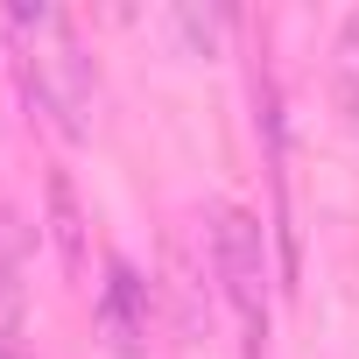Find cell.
Wrapping results in <instances>:
<instances>
[{
	"mask_svg": "<svg viewBox=\"0 0 359 359\" xmlns=\"http://www.w3.org/2000/svg\"><path fill=\"white\" fill-rule=\"evenodd\" d=\"M15 29L36 36V43H29V92L57 113L64 134H85V127H92V92H99V78H92V57L78 50L71 22L50 15V8H36V15L15 8Z\"/></svg>",
	"mask_w": 359,
	"mask_h": 359,
	"instance_id": "cell-1",
	"label": "cell"
},
{
	"mask_svg": "<svg viewBox=\"0 0 359 359\" xmlns=\"http://www.w3.org/2000/svg\"><path fill=\"white\" fill-rule=\"evenodd\" d=\"M212 261H219V282H226L233 317L261 345L268 338V233H261V219L247 205H219L212 212Z\"/></svg>",
	"mask_w": 359,
	"mask_h": 359,
	"instance_id": "cell-2",
	"label": "cell"
},
{
	"mask_svg": "<svg viewBox=\"0 0 359 359\" xmlns=\"http://www.w3.org/2000/svg\"><path fill=\"white\" fill-rule=\"evenodd\" d=\"M22 331V233L0 212V345H15Z\"/></svg>",
	"mask_w": 359,
	"mask_h": 359,
	"instance_id": "cell-3",
	"label": "cell"
},
{
	"mask_svg": "<svg viewBox=\"0 0 359 359\" xmlns=\"http://www.w3.org/2000/svg\"><path fill=\"white\" fill-rule=\"evenodd\" d=\"M331 106L345 120H359V15H345V29L331 43Z\"/></svg>",
	"mask_w": 359,
	"mask_h": 359,
	"instance_id": "cell-4",
	"label": "cell"
},
{
	"mask_svg": "<svg viewBox=\"0 0 359 359\" xmlns=\"http://www.w3.org/2000/svg\"><path fill=\"white\" fill-rule=\"evenodd\" d=\"M0 359H22V345H0Z\"/></svg>",
	"mask_w": 359,
	"mask_h": 359,
	"instance_id": "cell-5",
	"label": "cell"
}]
</instances>
